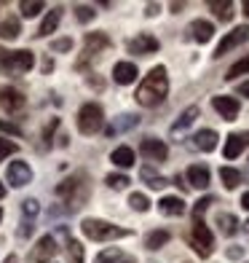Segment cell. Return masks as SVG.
Wrapping results in <instances>:
<instances>
[{
    "instance_id": "obj_1",
    "label": "cell",
    "mask_w": 249,
    "mask_h": 263,
    "mask_svg": "<svg viewBox=\"0 0 249 263\" xmlns=\"http://www.w3.org/2000/svg\"><path fill=\"white\" fill-rule=\"evenodd\" d=\"M166 94H169V76H166L163 65H156L145 76V81L139 83L134 97H137V102L142 107H156V105H161L166 100Z\"/></svg>"
},
{
    "instance_id": "obj_2",
    "label": "cell",
    "mask_w": 249,
    "mask_h": 263,
    "mask_svg": "<svg viewBox=\"0 0 249 263\" xmlns=\"http://www.w3.org/2000/svg\"><path fill=\"white\" fill-rule=\"evenodd\" d=\"M56 196H62L70 210H75L78 204H83V201L89 199V185H86V175L83 172H75V175H70L67 180H62L56 185Z\"/></svg>"
},
{
    "instance_id": "obj_3",
    "label": "cell",
    "mask_w": 249,
    "mask_h": 263,
    "mask_svg": "<svg viewBox=\"0 0 249 263\" xmlns=\"http://www.w3.org/2000/svg\"><path fill=\"white\" fill-rule=\"evenodd\" d=\"M80 229L91 242H110V239H123V236L132 234V231L121 229V226H113L108 220H97V218H86Z\"/></svg>"
},
{
    "instance_id": "obj_4",
    "label": "cell",
    "mask_w": 249,
    "mask_h": 263,
    "mask_svg": "<svg viewBox=\"0 0 249 263\" xmlns=\"http://www.w3.org/2000/svg\"><path fill=\"white\" fill-rule=\"evenodd\" d=\"M102 126H105L102 107L97 102L80 105V110H78V129L83 132V135H97V132H102Z\"/></svg>"
},
{
    "instance_id": "obj_5",
    "label": "cell",
    "mask_w": 249,
    "mask_h": 263,
    "mask_svg": "<svg viewBox=\"0 0 249 263\" xmlns=\"http://www.w3.org/2000/svg\"><path fill=\"white\" fill-rule=\"evenodd\" d=\"M32 65H35V57L27 49H22V51L0 49V67L8 70V73H27V70H32Z\"/></svg>"
},
{
    "instance_id": "obj_6",
    "label": "cell",
    "mask_w": 249,
    "mask_h": 263,
    "mask_svg": "<svg viewBox=\"0 0 249 263\" xmlns=\"http://www.w3.org/2000/svg\"><path fill=\"white\" fill-rule=\"evenodd\" d=\"M191 245H193V250L198 253V258H209L212 255V250H215V236H212V231L206 229L204 220H196L193 223Z\"/></svg>"
},
{
    "instance_id": "obj_7",
    "label": "cell",
    "mask_w": 249,
    "mask_h": 263,
    "mask_svg": "<svg viewBox=\"0 0 249 263\" xmlns=\"http://www.w3.org/2000/svg\"><path fill=\"white\" fill-rule=\"evenodd\" d=\"M105 49H110V38H108V35H105V32H89L86 38H83V62L94 59L97 54H102Z\"/></svg>"
},
{
    "instance_id": "obj_8",
    "label": "cell",
    "mask_w": 249,
    "mask_h": 263,
    "mask_svg": "<svg viewBox=\"0 0 249 263\" xmlns=\"http://www.w3.org/2000/svg\"><path fill=\"white\" fill-rule=\"evenodd\" d=\"M249 41V27L246 25H241V27H236L233 32H228L225 38L220 41V46L215 49V57L220 59V57H225L231 49H236V46H241V43H246Z\"/></svg>"
},
{
    "instance_id": "obj_9",
    "label": "cell",
    "mask_w": 249,
    "mask_h": 263,
    "mask_svg": "<svg viewBox=\"0 0 249 263\" xmlns=\"http://www.w3.org/2000/svg\"><path fill=\"white\" fill-rule=\"evenodd\" d=\"M6 180L14 185V188H25L27 183H32V170L27 161H11L8 172H6Z\"/></svg>"
},
{
    "instance_id": "obj_10",
    "label": "cell",
    "mask_w": 249,
    "mask_h": 263,
    "mask_svg": "<svg viewBox=\"0 0 249 263\" xmlns=\"http://www.w3.org/2000/svg\"><path fill=\"white\" fill-rule=\"evenodd\" d=\"M212 107L220 113V118L225 121H236V116H239V100L236 97H228V94H220V97H212Z\"/></svg>"
},
{
    "instance_id": "obj_11",
    "label": "cell",
    "mask_w": 249,
    "mask_h": 263,
    "mask_svg": "<svg viewBox=\"0 0 249 263\" xmlns=\"http://www.w3.org/2000/svg\"><path fill=\"white\" fill-rule=\"evenodd\" d=\"M0 105H3L6 113H19L25 107V94L14 86H3L0 89Z\"/></svg>"
},
{
    "instance_id": "obj_12",
    "label": "cell",
    "mask_w": 249,
    "mask_h": 263,
    "mask_svg": "<svg viewBox=\"0 0 249 263\" xmlns=\"http://www.w3.org/2000/svg\"><path fill=\"white\" fill-rule=\"evenodd\" d=\"M56 255V239L54 236H40V242L32 247V253H30V260L32 263H46V260H51Z\"/></svg>"
},
{
    "instance_id": "obj_13",
    "label": "cell",
    "mask_w": 249,
    "mask_h": 263,
    "mask_svg": "<svg viewBox=\"0 0 249 263\" xmlns=\"http://www.w3.org/2000/svg\"><path fill=\"white\" fill-rule=\"evenodd\" d=\"M139 151L145 153L150 161H163L166 156H169V148L163 145V140H156V137H145L142 145H139Z\"/></svg>"
},
{
    "instance_id": "obj_14",
    "label": "cell",
    "mask_w": 249,
    "mask_h": 263,
    "mask_svg": "<svg viewBox=\"0 0 249 263\" xmlns=\"http://www.w3.org/2000/svg\"><path fill=\"white\" fill-rule=\"evenodd\" d=\"M126 49L132 51V54H139V57L156 54V51H158V41L150 38V35H137V38H132V41L126 43Z\"/></svg>"
},
{
    "instance_id": "obj_15",
    "label": "cell",
    "mask_w": 249,
    "mask_h": 263,
    "mask_svg": "<svg viewBox=\"0 0 249 263\" xmlns=\"http://www.w3.org/2000/svg\"><path fill=\"white\" fill-rule=\"evenodd\" d=\"M137 76H139V70H137L134 62H118V65L113 67V81H115V83H121V86H129V83H134Z\"/></svg>"
},
{
    "instance_id": "obj_16",
    "label": "cell",
    "mask_w": 249,
    "mask_h": 263,
    "mask_svg": "<svg viewBox=\"0 0 249 263\" xmlns=\"http://www.w3.org/2000/svg\"><path fill=\"white\" fill-rule=\"evenodd\" d=\"M217 132H212V129H201V132H196L193 135V145L198 148V151H204V153H212L217 148Z\"/></svg>"
},
{
    "instance_id": "obj_17",
    "label": "cell",
    "mask_w": 249,
    "mask_h": 263,
    "mask_svg": "<svg viewBox=\"0 0 249 263\" xmlns=\"http://www.w3.org/2000/svg\"><path fill=\"white\" fill-rule=\"evenodd\" d=\"M246 142H249V132L246 135H228V142H225V159H236V156H241V151L246 148Z\"/></svg>"
},
{
    "instance_id": "obj_18",
    "label": "cell",
    "mask_w": 249,
    "mask_h": 263,
    "mask_svg": "<svg viewBox=\"0 0 249 263\" xmlns=\"http://www.w3.org/2000/svg\"><path fill=\"white\" fill-rule=\"evenodd\" d=\"M185 177H188V183H191L193 188H206V185H209V170H206L204 164H193V166H188Z\"/></svg>"
},
{
    "instance_id": "obj_19",
    "label": "cell",
    "mask_w": 249,
    "mask_h": 263,
    "mask_svg": "<svg viewBox=\"0 0 249 263\" xmlns=\"http://www.w3.org/2000/svg\"><path fill=\"white\" fill-rule=\"evenodd\" d=\"M158 210L161 215H169V218H180V215L185 212V201L180 196H163L158 201Z\"/></svg>"
},
{
    "instance_id": "obj_20",
    "label": "cell",
    "mask_w": 249,
    "mask_h": 263,
    "mask_svg": "<svg viewBox=\"0 0 249 263\" xmlns=\"http://www.w3.org/2000/svg\"><path fill=\"white\" fill-rule=\"evenodd\" d=\"M198 118V107L196 105H191V107H185V110L180 113V118L172 124V135H180V132H185L188 126H191L193 121Z\"/></svg>"
},
{
    "instance_id": "obj_21",
    "label": "cell",
    "mask_w": 249,
    "mask_h": 263,
    "mask_svg": "<svg viewBox=\"0 0 249 263\" xmlns=\"http://www.w3.org/2000/svg\"><path fill=\"white\" fill-rule=\"evenodd\" d=\"M191 35L198 41V43H209L212 35H215V27H212V22H204V19H196L191 25Z\"/></svg>"
},
{
    "instance_id": "obj_22",
    "label": "cell",
    "mask_w": 249,
    "mask_h": 263,
    "mask_svg": "<svg viewBox=\"0 0 249 263\" xmlns=\"http://www.w3.org/2000/svg\"><path fill=\"white\" fill-rule=\"evenodd\" d=\"M110 161L115 166H121V170H129V166H134V151L129 145H121V148H115L110 153Z\"/></svg>"
},
{
    "instance_id": "obj_23",
    "label": "cell",
    "mask_w": 249,
    "mask_h": 263,
    "mask_svg": "<svg viewBox=\"0 0 249 263\" xmlns=\"http://www.w3.org/2000/svg\"><path fill=\"white\" fill-rule=\"evenodd\" d=\"M94 263H134V258L123 255L118 247H108V250H102V253L97 255V260H94Z\"/></svg>"
},
{
    "instance_id": "obj_24",
    "label": "cell",
    "mask_w": 249,
    "mask_h": 263,
    "mask_svg": "<svg viewBox=\"0 0 249 263\" xmlns=\"http://www.w3.org/2000/svg\"><path fill=\"white\" fill-rule=\"evenodd\" d=\"M59 19H62V8H51L49 14L43 16V22H40V30H38V35H51V32L56 30V25H59Z\"/></svg>"
},
{
    "instance_id": "obj_25",
    "label": "cell",
    "mask_w": 249,
    "mask_h": 263,
    "mask_svg": "<svg viewBox=\"0 0 249 263\" xmlns=\"http://www.w3.org/2000/svg\"><path fill=\"white\" fill-rule=\"evenodd\" d=\"M220 180H222V185L225 188H239V183H241V172L239 170H233V166H222L220 170Z\"/></svg>"
},
{
    "instance_id": "obj_26",
    "label": "cell",
    "mask_w": 249,
    "mask_h": 263,
    "mask_svg": "<svg viewBox=\"0 0 249 263\" xmlns=\"http://www.w3.org/2000/svg\"><path fill=\"white\" fill-rule=\"evenodd\" d=\"M217 226H220V231L225 236H233L236 231H239V220H236L233 215H228V212H220L217 215Z\"/></svg>"
},
{
    "instance_id": "obj_27",
    "label": "cell",
    "mask_w": 249,
    "mask_h": 263,
    "mask_svg": "<svg viewBox=\"0 0 249 263\" xmlns=\"http://www.w3.org/2000/svg\"><path fill=\"white\" fill-rule=\"evenodd\" d=\"M166 242H169V231H163V229L150 231V234L145 236V247H148V250H161Z\"/></svg>"
},
{
    "instance_id": "obj_28",
    "label": "cell",
    "mask_w": 249,
    "mask_h": 263,
    "mask_svg": "<svg viewBox=\"0 0 249 263\" xmlns=\"http://www.w3.org/2000/svg\"><path fill=\"white\" fill-rule=\"evenodd\" d=\"M139 124V118L137 116H118V121H113L108 126V135H118V132H123V129H132Z\"/></svg>"
},
{
    "instance_id": "obj_29",
    "label": "cell",
    "mask_w": 249,
    "mask_h": 263,
    "mask_svg": "<svg viewBox=\"0 0 249 263\" xmlns=\"http://www.w3.org/2000/svg\"><path fill=\"white\" fill-rule=\"evenodd\" d=\"M139 175H142V180H145L150 188H163L166 183H169L166 177H161L156 170H153V166H142V172H139Z\"/></svg>"
},
{
    "instance_id": "obj_30",
    "label": "cell",
    "mask_w": 249,
    "mask_h": 263,
    "mask_svg": "<svg viewBox=\"0 0 249 263\" xmlns=\"http://www.w3.org/2000/svg\"><path fill=\"white\" fill-rule=\"evenodd\" d=\"M19 32H22V25H19V19H6V22H0V38H3V41H11V38H16Z\"/></svg>"
},
{
    "instance_id": "obj_31",
    "label": "cell",
    "mask_w": 249,
    "mask_h": 263,
    "mask_svg": "<svg viewBox=\"0 0 249 263\" xmlns=\"http://www.w3.org/2000/svg\"><path fill=\"white\" fill-rule=\"evenodd\" d=\"M209 8L215 11L217 19H222V22H228V19L233 16V3H231V0H222V3H220V0H212Z\"/></svg>"
},
{
    "instance_id": "obj_32",
    "label": "cell",
    "mask_w": 249,
    "mask_h": 263,
    "mask_svg": "<svg viewBox=\"0 0 249 263\" xmlns=\"http://www.w3.org/2000/svg\"><path fill=\"white\" fill-rule=\"evenodd\" d=\"M19 8H22V14H25L27 19H32V16H38L43 11V0H22Z\"/></svg>"
},
{
    "instance_id": "obj_33",
    "label": "cell",
    "mask_w": 249,
    "mask_h": 263,
    "mask_svg": "<svg viewBox=\"0 0 249 263\" xmlns=\"http://www.w3.org/2000/svg\"><path fill=\"white\" fill-rule=\"evenodd\" d=\"M244 73H249V57H244V59H239L236 65H231L228 73H225V81H233V78H239V76H244Z\"/></svg>"
},
{
    "instance_id": "obj_34",
    "label": "cell",
    "mask_w": 249,
    "mask_h": 263,
    "mask_svg": "<svg viewBox=\"0 0 249 263\" xmlns=\"http://www.w3.org/2000/svg\"><path fill=\"white\" fill-rule=\"evenodd\" d=\"M67 255H70V263H83V247L80 242H75V239H67Z\"/></svg>"
},
{
    "instance_id": "obj_35",
    "label": "cell",
    "mask_w": 249,
    "mask_h": 263,
    "mask_svg": "<svg viewBox=\"0 0 249 263\" xmlns=\"http://www.w3.org/2000/svg\"><path fill=\"white\" fill-rule=\"evenodd\" d=\"M129 204H132V210H137V212H148L150 210V199L145 194H132L129 196Z\"/></svg>"
},
{
    "instance_id": "obj_36",
    "label": "cell",
    "mask_w": 249,
    "mask_h": 263,
    "mask_svg": "<svg viewBox=\"0 0 249 263\" xmlns=\"http://www.w3.org/2000/svg\"><path fill=\"white\" fill-rule=\"evenodd\" d=\"M105 183H108L113 191H121V188H126L132 180H129L126 175H108V177H105Z\"/></svg>"
},
{
    "instance_id": "obj_37",
    "label": "cell",
    "mask_w": 249,
    "mask_h": 263,
    "mask_svg": "<svg viewBox=\"0 0 249 263\" xmlns=\"http://www.w3.org/2000/svg\"><path fill=\"white\" fill-rule=\"evenodd\" d=\"M209 204H215V199H212V196H204V199H201L198 204L193 207V220H201V215L209 210Z\"/></svg>"
},
{
    "instance_id": "obj_38",
    "label": "cell",
    "mask_w": 249,
    "mask_h": 263,
    "mask_svg": "<svg viewBox=\"0 0 249 263\" xmlns=\"http://www.w3.org/2000/svg\"><path fill=\"white\" fill-rule=\"evenodd\" d=\"M75 16H78V22H91L94 16H97V11H94L91 6H75Z\"/></svg>"
},
{
    "instance_id": "obj_39",
    "label": "cell",
    "mask_w": 249,
    "mask_h": 263,
    "mask_svg": "<svg viewBox=\"0 0 249 263\" xmlns=\"http://www.w3.org/2000/svg\"><path fill=\"white\" fill-rule=\"evenodd\" d=\"M16 151H19L16 142H11V140H3V137H0V161H3L6 156H11V153H16Z\"/></svg>"
},
{
    "instance_id": "obj_40",
    "label": "cell",
    "mask_w": 249,
    "mask_h": 263,
    "mask_svg": "<svg viewBox=\"0 0 249 263\" xmlns=\"http://www.w3.org/2000/svg\"><path fill=\"white\" fill-rule=\"evenodd\" d=\"M38 201H35V199H25V201H22V212H25L27 215V218H35V215H38Z\"/></svg>"
},
{
    "instance_id": "obj_41",
    "label": "cell",
    "mask_w": 249,
    "mask_h": 263,
    "mask_svg": "<svg viewBox=\"0 0 249 263\" xmlns=\"http://www.w3.org/2000/svg\"><path fill=\"white\" fill-rule=\"evenodd\" d=\"M73 49V38H56L51 41V51H70Z\"/></svg>"
},
{
    "instance_id": "obj_42",
    "label": "cell",
    "mask_w": 249,
    "mask_h": 263,
    "mask_svg": "<svg viewBox=\"0 0 249 263\" xmlns=\"http://www.w3.org/2000/svg\"><path fill=\"white\" fill-rule=\"evenodd\" d=\"M0 132H8V135H22V129H19V126L6 124V121H0Z\"/></svg>"
},
{
    "instance_id": "obj_43",
    "label": "cell",
    "mask_w": 249,
    "mask_h": 263,
    "mask_svg": "<svg viewBox=\"0 0 249 263\" xmlns=\"http://www.w3.org/2000/svg\"><path fill=\"white\" fill-rule=\"evenodd\" d=\"M158 11H161V6H158V3H150V6L145 8V14H148V16H156Z\"/></svg>"
},
{
    "instance_id": "obj_44",
    "label": "cell",
    "mask_w": 249,
    "mask_h": 263,
    "mask_svg": "<svg viewBox=\"0 0 249 263\" xmlns=\"http://www.w3.org/2000/svg\"><path fill=\"white\" fill-rule=\"evenodd\" d=\"M239 94H241V97H246V100H249V81H244L241 86H239Z\"/></svg>"
},
{
    "instance_id": "obj_45",
    "label": "cell",
    "mask_w": 249,
    "mask_h": 263,
    "mask_svg": "<svg viewBox=\"0 0 249 263\" xmlns=\"http://www.w3.org/2000/svg\"><path fill=\"white\" fill-rule=\"evenodd\" d=\"M228 258H241V247H231L228 250Z\"/></svg>"
},
{
    "instance_id": "obj_46",
    "label": "cell",
    "mask_w": 249,
    "mask_h": 263,
    "mask_svg": "<svg viewBox=\"0 0 249 263\" xmlns=\"http://www.w3.org/2000/svg\"><path fill=\"white\" fill-rule=\"evenodd\" d=\"M241 207H244V210H249V191H246V194L241 196Z\"/></svg>"
},
{
    "instance_id": "obj_47",
    "label": "cell",
    "mask_w": 249,
    "mask_h": 263,
    "mask_svg": "<svg viewBox=\"0 0 249 263\" xmlns=\"http://www.w3.org/2000/svg\"><path fill=\"white\" fill-rule=\"evenodd\" d=\"M3 263H19V258H16V255H8V258H6Z\"/></svg>"
},
{
    "instance_id": "obj_48",
    "label": "cell",
    "mask_w": 249,
    "mask_h": 263,
    "mask_svg": "<svg viewBox=\"0 0 249 263\" xmlns=\"http://www.w3.org/2000/svg\"><path fill=\"white\" fill-rule=\"evenodd\" d=\"M244 14L249 16V0H244Z\"/></svg>"
},
{
    "instance_id": "obj_49",
    "label": "cell",
    "mask_w": 249,
    "mask_h": 263,
    "mask_svg": "<svg viewBox=\"0 0 249 263\" xmlns=\"http://www.w3.org/2000/svg\"><path fill=\"white\" fill-rule=\"evenodd\" d=\"M3 196H6V185H3V183H0V199H3Z\"/></svg>"
},
{
    "instance_id": "obj_50",
    "label": "cell",
    "mask_w": 249,
    "mask_h": 263,
    "mask_svg": "<svg viewBox=\"0 0 249 263\" xmlns=\"http://www.w3.org/2000/svg\"><path fill=\"white\" fill-rule=\"evenodd\" d=\"M0 220H3V210H0Z\"/></svg>"
},
{
    "instance_id": "obj_51",
    "label": "cell",
    "mask_w": 249,
    "mask_h": 263,
    "mask_svg": "<svg viewBox=\"0 0 249 263\" xmlns=\"http://www.w3.org/2000/svg\"><path fill=\"white\" fill-rule=\"evenodd\" d=\"M246 229H249V220H246Z\"/></svg>"
}]
</instances>
